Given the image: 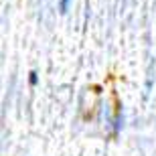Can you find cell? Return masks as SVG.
I'll return each instance as SVG.
<instances>
[{"instance_id":"cell-1","label":"cell","mask_w":156,"mask_h":156,"mask_svg":"<svg viewBox=\"0 0 156 156\" xmlns=\"http://www.w3.org/2000/svg\"><path fill=\"white\" fill-rule=\"evenodd\" d=\"M122 126H124V114H122V108L116 112V118L112 120V132L114 134H120Z\"/></svg>"},{"instance_id":"cell-2","label":"cell","mask_w":156,"mask_h":156,"mask_svg":"<svg viewBox=\"0 0 156 156\" xmlns=\"http://www.w3.org/2000/svg\"><path fill=\"white\" fill-rule=\"evenodd\" d=\"M29 83H30L33 87L39 83V75H37V71H30V73H29Z\"/></svg>"},{"instance_id":"cell-3","label":"cell","mask_w":156,"mask_h":156,"mask_svg":"<svg viewBox=\"0 0 156 156\" xmlns=\"http://www.w3.org/2000/svg\"><path fill=\"white\" fill-rule=\"evenodd\" d=\"M69 4H71V0H59V8H61V12H67L69 10Z\"/></svg>"}]
</instances>
